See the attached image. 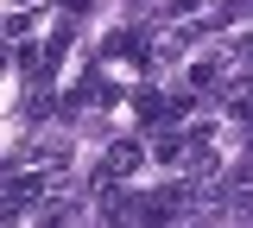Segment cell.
<instances>
[{
  "label": "cell",
  "mask_w": 253,
  "mask_h": 228,
  "mask_svg": "<svg viewBox=\"0 0 253 228\" xmlns=\"http://www.w3.org/2000/svg\"><path fill=\"white\" fill-rule=\"evenodd\" d=\"M139 165H146V152H139V139H114V146H108V159H101V171H95V178H114V184H121V178H133Z\"/></svg>",
  "instance_id": "obj_1"
},
{
  "label": "cell",
  "mask_w": 253,
  "mask_h": 228,
  "mask_svg": "<svg viewBox=\"0 0 253 228\" xmlns=\"http://www.w3.org/2000/svg\"><path fill=\"white\" fill-rule=\"evenodd\" d=\"M38 196H44V178H32V171L19 178V171H13V178H6V222H13L19 209H32Z\"/></svg>",
  "instance_id": "obj_2"
},
{
  "label": "cell",
  "mask_w": 253,
  "mask_h": 228,
  "mask_svg": "<svg viewBox=\"0 0 253 228\" xmlns=\"http://www.w3.org/2000/svg\"><path fill=\"white\" fill-rule=\"evenodd\" d=\"M101 51H108V57H133V64H146V57H139V51H146V32H114Z\"/></svg>",
  "instance_id": "obj_3"
},
{
  "label": "cell",
  "mask_w": 253,
  "mask_h": 228,
  "mask_svg": "<svg viewBox=\"0 0 253 228\" xmlns=\"http://www.w3.org/2000/svg\"><path fill=\"white\" fill-rule=\"evenodd\" d=\"M221 64H190V89H221Z\"/></svg>",
  "instance_id": "obj_4"
},
{
  "label": "cell",
  "mask_w": 253,
  "mask_h": 228,
  "mask_svg": "<svg viewBox=\"0 0 253 228\" xmlns=\"http://www.w3.org/2000/svg\"><path fill=\"white\" fill-rule=\"evenodd\" d=\"M196 6H203V0H165V19H190Z\"/></svg>",
  "instance_id": "obj_5"
},
{
  "label": "cell",
  "mask_w": 253,
  "mask_h": 228,
  "mask_svg": "<svg viewBox=\"0 0 253 228\" xmlns=\"http://www.w3.org/2000/svg\"><path fill=\"white\" fill-rule=\"evenodd\" d=\"M190 228H209V222H190Z\"/></svg>",
  "instance_id": "obj_6"
}]
</instances>
